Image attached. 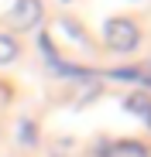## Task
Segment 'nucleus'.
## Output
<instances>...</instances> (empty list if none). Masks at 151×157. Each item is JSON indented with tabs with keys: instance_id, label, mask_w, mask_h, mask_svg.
Returning a JSON list of instances; mask_svg holds the SVG:
<instances>
[{
	"instance_id": "f257e3e1",
	"label": "nucleus",
	"mask_w": 151,
	"mask_h": 157,
	"mask_svg": "<svg viewBox=\"0 0 151 157\" xmlns=\"http://www.w3.org/2000/svg\"><path fill=\"white\" fill-rule=\"evenodd\" d=\"M35 14H38V7H35V0H24V4L17 7V21H21V24H28V21H31Z\"/></svg>"
},
{
	"instance_id": "f03ea898",
	"label": "nucleus",
	"mask_w": 151,
	"mask_h": 157,
	"mask_svg": "<svg viewBox=\"0 0 151 157\" xmlns=\"http://www.w3.org/2000/svg\"><path fill=\"white\" fill-rule=\"evenodd\" d=\"M14 55V41H7V38H0V62H7Z\"/></svg>"
}]
</instances>
